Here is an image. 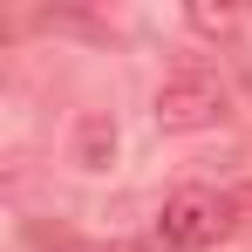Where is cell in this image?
I'll list each match as a JSON object with an SVG mask.
<instances>
[{"label": "cell", "instance_id": "cell-3", "mask_svg": "<svg viewBox=\"0 0 252 252\" xmlns=\"http://www.w3.org/2000/svg\"><path fill=\"white\" fill-rule=\"evenodd\" d=\"M109 157H116V123H109V116H82V123H75V164L102 170Z\"/></svg>", "mask_w": 252, "mask_h": 252}, {"label": "cell", "instance_id": "cell-4", "mask_svg": "<svg viewBox=\"0 0 252 252\" xmlns=\"http://www.w3.org/2000/svg\"><path fill=\"white\" fill-rule=\"evenodd\" d=\"M191 28H205V34H232V28H239V14H211V7H191Z\"/></svg>", "mask_w": 252, "mask_h": 252}, {"label": "cell", "instance_id": "cell-2", "mask_svg": "<svg viewBox=\"0 0 252 252\" xmlns=\"http://www.w3.org/2000/svg\"><path fill=\"white\" fill-rule=\"evenodd\" d=\"M150 116H157L164 136H198V129H218L232 116V89H225V75L211 62H177L164 82H157Z\"/></svg>", "mask_w": 252, "mask_h": 252}, {"label": "cell", "instance_id": "cell-1", "mask_svg": "<svg viewBox=\"0 0 252 252\" xmlns=\"http://www.w3.org/2000/svg\"><path fill=\"white\" fill-rule=\"evenodd\" d=\"M252 225V191H211V184H184L170 191L157 211V246L164 252H211L232 232Z\"/></svg>", "mask_w": 252, "mask_h": 252}]
</instances>
